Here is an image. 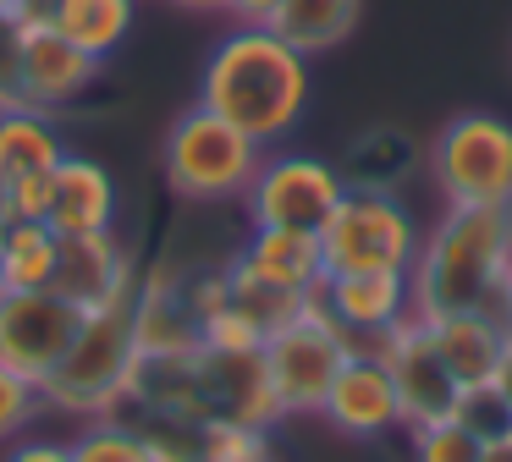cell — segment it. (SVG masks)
Masks as SVG:
<instances>
[{"label": "cell", "mask_w": 512, "mask_h": 462, "mask_svg": "<svg viewBox=\"0 0 512 462\" xmlns=\"http://www.w3.org/2000/svg\"><path fill=\"white\" fill-rule=\"evenodd\" d=\"M408 286L419 319L479 308L512 336V204L501 209L446 204L435 231L419 237Z\"/></svg>", "instance_id": "6da1fadb"}, {"label": "cell", "mask_w": 512, "mask_h": 462, "mask_svg": "<svg viewBox=\"0 0 512 462\" xmlns=\"http://www.w3.org/2000/svg\"><path fill=\"white\" fill-rule=\"evenodd\" d=\"M199 105L270 149L309 110V55L270 28H232L199 72Z\"/></svg>", "instance_id": "7a4b0ae2"}, {"label": "cell", "mask_w": 512, "mask_h": 462, "mask_svg": "<svg viewBox=\"0 0 512 462\" xmlns=\"http://www.w3.org/2000/svg\"><path fill=\"white\" fill-rule=\"evenodd\" d=\"M138 319H133V292L111 297V303L89 308L72 336L67 358L45 374V402L67 407V413H94L100 418L116 396L133 391V374H138Z\"/></svg>", "instance_id": "3957f363"}, {"label": "cell", "mask_w": 512, "mask_h": 462, "mask_svg": "<svg viewBox=\"0 0 512 462\" xmlns=\"http://www.w3.org/2000/svg\"><path fill=\"white\" fill-rule=\"evenodd\" d=\"M259 160H265V143H254L243 127H232L204 105L182 110L166 132V187L188 204L243 198Z\"/></svg>", "instance_id": "277c9868"}, {"label": "cell", "mask_w": 512, "mask_h": 462, "mask_svg": "<svg viewBox=\"0 0 512 462\" xmlns=\"http://www.w3.org/2000/svg\"><path fill=\"white\" fill-rule=\"evenodd\" d=\"M325 275L358 270H413L419 259V220L386 187H347L331 220L320 226Z\"/></svg>", "instance_id": "5b68a950"}, {"label": "cell", "mask_w": 512, "mask_h": 462, "mask_svg": "<svg viewBox=\"0 0 512 462\" xmlns=\"http://www.w3.org/2000/svg\"><path fill=\"white\" fill-rule=\"evenodd\" d=\"M353 352V336L336 325L331 314L320 308V297H309L303 314H292L281 330H270L259 358H265V380L276 391L281 418L287 413H320L325 396H331L336 369Z\"/></svg>", "instance_id": "8992f818"}, {"label": "cell", "mask_w": 512, "mask_h": 462, "mask_svg": "<svg viewBox=\"0 0 512 462\" xmlns=\"http://www.w3.org/2000/svg\"><path fill=\"white\" fill-rule=\"evenodd\" d=\"M430 176L446 204L501 209L512 204V121L490 110L452 116L430 143Z\"/></svg>", "instance_id": "52a82bcc"}, {"label": "cell", "mask_w": 512, "mask_h": 462, "mask_svg": "<svg viewBox=\"0 0 512 462\" xmlns=\"http://www.w3.org/2000/svg\"><path fill=\"white\" fill-rule=\"evenodd\" d=\"M342 193H347V176L320 154H265L243 204L254 226L320 231L331 220V209L342 204Z\"/></svg>", "instance_id": "ba28073f"}, {"label": "cell", "mask_w": 512, "mask_h": 462, "mask_svg": "<svg viewBox=\"0 0 512 462\" xmlns=\"http://www.w3.org/2000/svg\"><path fill=\"white\" fill-rule=\"evenodd\" d=\"M89 308L67 303L61 292H0V363L45 385V374L67 358Z\"/></svg>", "instance_id": "9c48e42d"}, {"label": "cell", "mask_w": 512, "mask_h": 462, "mask_svg": "<svg viewBox=\"0 0 512 462\" xmlns=\"http://www.w3.org/2000/svg\"><path fill=\"white\" fill-rule=\"evenodd\" d=\"M380 358L391 363V380H397V402H402V424L408 429H430V424H446L457 413V396L463 385L446 374V363L435 358L430 347V330L424 319H402L397 330H386L380 341H369Z\"/></svg>", "instance_id": "30bf717a"}, {"label": "cell", "mask_w": 512, "mask_h": 462, "mask_svg": "<svg viewBox=\"0 0 512 462\" xmlns=\"http://www.w3.org/2000/svg\"><path fill=\"white\" fill-rule=\"evenodd\" d=\"M12 50H17V99L23 105H72L83 88L100 77V61L89 50L67 39V33L45 17H28L12 28Z\"/></svg>", "instance_id": "8fae6325"}, {"label": "cell", "mask_w": 512, "mask_h": 462, "mask_svg": "<svg viewBox=\"0 0 512 462\" xmlns=\"http://www.w3.org/2000/svg\"><path fill=\"white\" fill-rule=\"evenodd\" d=\"M320 418L347 440H375V435H386V429H397L402 424V402H397L391 363L380 358L375 347H353L347 363L336 369Z\"/></svg>", "instance_id": "7c38bea8"}, {"label": "cell", "mask_w": 512, "mask_h": 462, "mask_svg": "<svg viewBox=\"0 0 512 462\" xmlns=\"http://www.w3.org/2000/svg\"><path fill=\"white\" fill-rule=\"evenodd\" d=\"M320 308L353 336V347H369L402 319H413V286L408 270H358V275H325Z\"/></svg>", "instance_id": "4fadbf2b"}, {"label": "cell", "mask_w": 512, "mask_h": 462, "mask_svg": "<svg viewBox=\"0 0 512 462\" xmlns=\"http://www.w3.org/2000/svg\"><path fill=\"white\" fill-rule=\"evenodd\" d=\"M50 292H61L67 303H78V308H100V303H111V297H127V292H133V264H127L116 231H83V237H61Z\"/></svg>", "instance_id": "5bb4252c"}, {"label": "cell", "mask_w": 512, "mask_h": 462, "mask_svg": "<svg viewBox=\"0 0 512 462\" xmlns=\"http://www.w3.org/2000/svg\"><path fill=\"white\" fill-rule=\"evenodd\" d=\"M116 226V182L100 160L89 154H61L56 187H50V231L56 237H83V231H111Z\"/></svg>", "instance_id": "9a60e30c"}, {"label": "cell", "mask_w": 512, "mask_h": 462, "mask_svg": "<svg viewBox=\"0 0 512 462\" xmlns=\"http://www.w3.org/2000/svg\"><path fill=\"white\" fill-rule=\"evenodd\" d=\"M424 330H430L435 358L446 363V374H452L463 391L501 374V358H507V330H501L496 319H485L479 308H463V314H435V319H424Z\"/></svg>", "instance_id": "2e32d148"}, {"label": "cell", "mask_w": 512, "mask_h": 462, "mask_svg": "<svg viewBox=\"0 0 512 462\" xmlns=\"http://www.w3.org/2000/svg\"><path fill=\"white\" fill-rule=\"evenodd\" d=\"M243 259L259 275L292 286V292H320L325 259H320V231H292V226H254Z\"/></svg>", "instance_id": "e0dca14e"}, {"label": "cell", "mask_w": 512, "mask_h": 462, "mask_svg": "<svg viewBox=\"0 0 512 462\" xmlns=\"http://www.w3.org/2000/svg\"><path fill=\"white\" fill-rule=\"evenodd\" d=\"M358 11H364V0H281L270 33H281L298 55H320L358 28Z\"/></svg>", "instance_id": "ac0fdd59"}, {"label": "cell", "mask_w": 512, "mask_h": 462, "mask_svg": "<svg viewBox=\"0 0 512 462\" xmlns=\"http://www.w3.org/2000/svg\"><path fill=\"white\" fill-rule=\"evenodd\" d=\"M67 154L61 132L39 116V105H0V182L28 171H50Z\"/></svg>", "instance_id": "d6986e66"}, {"label": "cell", "mask_w": 512, "mask_h": 462, "mask_svg": "<svg viewBox=\"0 0 512 462\" xmlns=\"http://www.w3.org/2000/svg\"><path fill=\"white\" fill-rule=\"evenodd\" d=\"M221 297H226L232 308H243V314L270 336V330H281L292 314H303L314 292H292V286L270 281V275H259L254 264H248L243 253H237V259L226 264V275H221Z\"/></svg>", "instance_id": "ffe728a7"}, {"label": "cell", "mask_w": 512, "mask_h": 462, "mask_svg": "<svg viewBox=\"0 0 512 462\" xmlns=\"http://www.w3.org/2000/svg\"><path fill=\"white\" fill-rule=\"evenodd\" d=\"M50 22L78 50L105 61L111 50H122L127 28H133V0H50Z\"/></svg>", "instance_id": "44dd1931"}, {"label": "cell", "mask_w": 512, "mask_h": 462, "mask_svg": "<svg viewBox=\"0 0 512 462\" xmlns=\"http://www.w3.org/2000/svg\"><path fill=\"white\" fill-rule=\"evenodd\" d=\"M61 237L45 220H17L6 226V248H0V292H45L56 275Z\"/></svg>", "instance_id": "7402d4cb"}, {"label": "cell", "mask_w": 512, "mask_h": 462, "mask_svg": "<svg viewBox=\"0 0 512 462\" xmlns=\"http://www.w3.org/2000/svg\"><path fill=\"white\" fill-rule=\"evenodd\" d=\"M67 446H72V462H160L149 435H138L127 424H111V418L83 424L78 440H67Z\"/></svg>", "instance_id": "603a6c76"}, {"label": "cell", "mask_w": 512, "mask_h": 462, "mask_svg": "<svg viewBox=\"0 0 512 462\" xmlns=\"http://www.w3.org/2000/svg\"><path fill=\"white\" fill-rule=\"evenodd\" d=\"M457 424L485 446V440H512V396L501 391V380H485V385H468L457 396Z\"/></svg>", "instance_id": "cb8c5ba5"}, {"label": "cell", "mask_w": 512, "mask_h": 462, "mask_svg": "<svg viewBox=\"0 0 512 462\" xmlns=\"http://www.w3.org/2000/svg\"><path fill=\"white\" fill-rule=\"evenodd\" d=\"M199 462H259L270 451L265 429L254 424H237V418H199Z\"/></svg>", "instance_id": "d4e9b609"}, {"label": "cell", "mask_w": 512, "mask_h": 462, "mask_svg": "<svg viewBox=\"0 0 512 462\" xmlns=\"http://www.w3.org/2000/svg\"><path fill=\"white\" fill-rule=\"evenodd\" d=\"M50 187H56V165L0 182V220L6 226H17V220H45L50 226Z\"/></svg>", "instance_id": "484cf974"}, {"label": "cell", "mask_w": 512, "mask_h": 462, "mask_svg": "<svg viewBox=\"0 0 512 462\" xmlns=\"http://www.w3.org/2000/svg\"><path fill=\"white\" fill-rule=\"evenodd\" d=\"M39 407H45L39 380H28V374H17V369L0 363V440H12L23 424H34Z\"/></svg>", "instance_id": "4316f807"}, {"label": "cell", "mask_w": 512, "mask_h": 462, "mask_svg": "<svg viewBox=\"0 0 512 462\" xmlns=\"http://www.w3.org/2000/svg\"><path fill=\"white\" fill-rule=\"evenodd\" d=\"M413 462H479V440L457 418L430 429H413Z\"/></svg>", "instance_id": "83f0119b"}, {"label": "cell", "mask_w": 512, "mask_h": 462, "mask_svg": "<svg viewBox=\"0 0 512 462\" xmlns=\"http://www.w3.org/2000/svg\"><path fill=\"white\" fill-rule=\"evenodd\" d=\"M6 462H72V446H61V440H17L6 451Z\"/></svg>", "instance_id": "f1b7e54d"}, {"label": "cell", "mask_w": 512, "mask_h": 462, "mask_svg": "<svg viewBox=\"0 0 512 462\" xmlns=\"http://www.w3.org/2000/svg\"><path fill=\"white\" fill-rule=\"evenodd\" d=\"M226 11H232L243 28H270L281 11V0H226Z\"/></svg>", "instance_id": "f546056e"}, {"label": "cell", "mask_w": 512, "mask_h": 462, "mask_svg": "<svg viewBox=\"0 0 512 462\" xmlns=\"http://www.w3.org/2000/svg\"><path fill=\"white\" fill-rule=\"evenodd\" d=\"M479 462H512V440H485V446H479Z\"/></svg>", "instance_id": "4dcf8cb0"}, {"label": "cell", "mask_w": 512, "mask_h": 462, "mask_svg": "<svg viewBox=\"0 0 512 462\" xmlns=\"http://www.w3.org/2000/svg\"><path fill=\"white\" fill-rule=\"evenodd\" d=\"M171 6H182V11H226V0H171Z\"/></svg>", "instance_id": "1f68e13d"}, {"label": "cell", "mask_w": 512, "mask_h": 462, "mask_svg": "<svg viewBox=\"0 0 512 462\" xmlns=\"http://www.w3.org/2000/svg\"><path fill=\"white\" fill-rule=\"evenodd\" d=\"M0 248H6V220H0Z\"/></svg>", "instance_id": "d6a6232c"}, {"label": "cell", "mask_w": 512, "mask_h": 462, "mask_svg": "<svg viewBox=\"0 0 512 462\" xmlns=\"http://www.w3.org/2000/svg\"><path fill=\"white\" fill-rule=\"evenodd\" d=\"M259 462H276V457H270V451H265V457H259Z\"/></svg>", "instance_id": "836d02e7"}]
</instances>
